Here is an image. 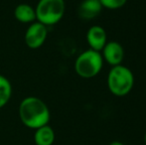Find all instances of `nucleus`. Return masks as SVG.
Instances as JSON below:
<instances>
[{
  "label": "nucleus",
  "instance_id": "obj_1",
  "mask_svg": "<svg viewBox=\"0 0 146 145\" xmlns=\"http://www.w3.org/2000/svg\"><path fill=\"white\" fill-rule=\"evenodd\" d=\"M19 116L25 126L37 129L49 123L51 114L49 107L42 99L37 97H28L20 103Z\"/></svg>",
  "mask_w": 146,
  "mask_h": 145
},
{
  "label": "nucleus",
  "instance_id": "obj_2",
  "mask_svg": "<svg viewBox=\"0 0 146 145\" xmlns=\"http://www.w3.org/2000/svg\"><path fill=\"white\" fill-rule=\"evenodd\" d=\"M134 75L130 69L123 65L111 67L108 75V87L115 97H125L133 89Z\"/></svg>",
  "mask_w": 146,
  "mask_h": 145
},
{
  "label": "nucleus",
  "instance_id": "obj_3",
  "mask_svg": "<svg viewBox=\"0 0 146 145\" xmlns=\"http://www.w3.org/2000/svg\"><path fill=\"white\" fill-rule=\"evenodd\" d=\"M104 67V59L98 51L88 50L78 56L75 62V71L78 75L84 79H92L98 75Z\"/></svg>",
  "mask_w": 146,
  "mask_h": 145
},
{
  "label": "nucleus",
  "instance_id": "obj_4",
  "mask_svg": "<svg viewBox=\"0 0 146 145\" xmlns=\"http://www.w3.org/2000/svg\"><path fill=\"white\" fill-rule=\"evenodd\" d=\"M65 10V0H39L35 8L36 20L47 27L55 25L64 17Z\"/></svg>",
  "mask_w": 146,
  "mask_h": 145
},
{
  "label": "nucleus",
  "instance_id": "obj_5",
  "mask_svg": "<svg viewBox=\"0 0 146 145\" xmlns=\"http://www.w3.org/2000/svg\"><path fill=\"white\" fill-rule=\"evenodd\" d=\"M48 36L47 26L40 22H33L25 33V43L30 49H38L45 43Z\"/></svg>",
  "mask_w": 146,
  "mask_h": 145
},
{
  "label": "nucleus",
  "instance_id": "obj_6",
  "mask_svg": "<svg viewBox=\"0 0 146 145\" xmlns=\"http://www.w3.org/2000/svg\"><path fill=\"white\" fill-rule=\"evenodd\" d=\"M100 54L104 61L111 67L121 65L124 60V49L116 41H108Z\"/></svg>",
  "mask_w": 146,
  "mask_h": 145
},
{
  "label": "nucleus",
  "instance_id": "obj_7",
  "mask_svg": "<svg viewBox=\"0 0 146 145\" xmlns=\"http://www.w3.org/2000/svg\"><path fill=\"white\" fill-rule=\"evenodd\" d=\"M87 42L90 49L98 52H102L104 47L108 43V35L102 26H92L87 32Z\"/></svg>",
  "mask_w": 146,
  "mask_h": 145
},
{
  "label": "nucleus",
  "instance_id": "obj_8",
  "mask_svg": "<svg viewBox=\"0 0 146 145\" xmlns=\"http://www.w3.org/2000/svg\"><path fill=\"white\" fill-rule=\"evenodd\" d=\"M102 6L100 0H83L79 6L78 13L82 19L92 20L102 12Z\"/></svg>",
  "mask_w": 146,
  "mask_h": 145
},
{
  "label": "nucleus",
  "instance_id": "obj_9",
  "mask_svg": "<svg viewBox=\"0 0 146 145\" xmlns=\"http://www.w3.org/2000/svg\"><path fill=\"white\" fill-rule=\"evenodd\" d=\"M34 141L36 145H53L55 141L54 129L48 124L35 129Z\"/></svg>",
  "mask_w": 146,
  "mask_h": 145
},
{
  "label": "nucleus",
  "instance_id": "obj_10",
  "mask_svg": "<svg viewBox=\"0 0 146 145\" xmlns=\"http://www.w3.org/2000/svg\"><path fill=\"white\" fill-rule=\"evenodd\" d=\"M14 17L21 23H33L36 20L35 8L29 4H19L14 9Z\"/></svg>",
  "mask_w": 146,
  "mask_h": 145
},
{
  "label": "nucleus",
  "instance_id": "obj_11",
  "mask_svg": "<svg viewBox=\"0 0 146 145\" xmlns=\"http://www.w3.org/2000/svg\"><path fill=\"white\" fill-rule=\"evenodd\" d=\"M12 85L7 77L0 75V109L4 107L11 99Z\"/></svg>",
  "mask_w": 146,
  "mask_h": 145
},
{
  "label": "nucleus",
  "instance_id": "obj_12",
  "mask_svg": "<svg viewBox=\"0 0 146 145\" xmlns=\"http://www.w3.org/2000/svg\"><path fill=\"white\" fill-rule=\"evenodd\" d=\"M102 8L108 10H116L123 7L126 4L127 0H100Z\"/></svg>",
  "mask_w": 146,
  "mask_h": 145
},
{
  "label": "nucleus",
  "instance_id": "obj_13",
  "mask_svg": "<svg viewBox=\"0 0 146 145\" xmlns=\"http://www.w3.org/2000/svg\"><path fill=\"white\" fill-rule=\"evenodd\" d=\"M110 145H124V144L120 141H112Z\"/></svg>",
  "mask_w": 146,
  "mask_h": 145
},
{
  "label": "nucleus",
  "instance_id": "obj_14",
  "mask_svg": "<svg viewBox=\"0 0 146 145\" xmlns=\"http://www.w3.org/2000/svg\"><path fill=\"white\" fill-rule=\"evenodd\" d=\"M144 143L146 145V131H145V134H144Z\"/></svg>",
  "mask_w": 146,
  "mask_h": 145
}]
</instances>
